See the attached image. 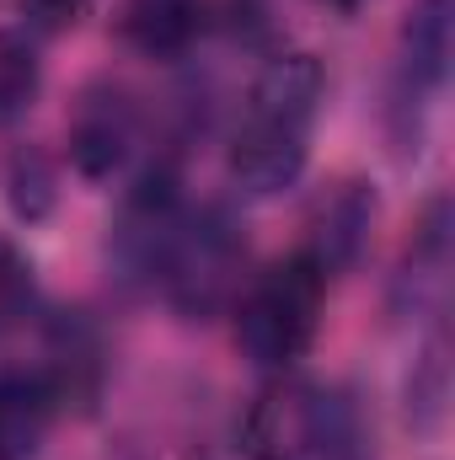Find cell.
Instances as JSON below:
<instances>
[{
	"label": "cell",
	"instance_id": "cell-1",
	"mask_svg": "<svg viewBox=\"0 0 455 460\" xmlns=\"http://www.w3.org/2000/svg\"><path fill=\"white\" fill-rule=\"evenodd\" d=\"M322 108V65L311 54H279L246 92L230 134V177L246 193H279L300 177L311 155V128Z\"/></svg>",
	"mask_w": 455,
	"mask_h": 460
},
{
	"label": "cell",
	"instance_id": "cell-2",
	"mask_svg": "<svg viewBox=\"0 0 455 460\" xmlns=\"http://www.w3.org/2000/svg\"><path fill=\"white\" fill-rule=\"evenodd\" d=\"M322 300H327V273L311 252H295L273 262L236 311V343L246 348L252 364L263 369H290L306 348L317 343L322 327Z\"/></svg>",
	"mask_w": 455,
	"mask_h": 460
},
{
	"label": "cell",
	"instance_id": "cell-3",
	"mask_svg": "<svg viewBox=\"0 0 455 460\" xmlns=\"http://www.w3.org/2000/svg\"><path fill=\"white\" fill-rule=\"evenodd\" d=\"M241 262H246L241 230L220 209H199V215H177L166 226L145 273L161 284V295L183 316H215L241 284Z\"/></svg>",
	"mask_w": 455,
	"mask_h": 460
},
{
	"label": "cell",
	"instance_id": "cell-4",
	"mask_svg": "<svg viewBox=\"0 0 455 460\" xmlns=\"http://www.w3.org/2000/svg\"><path fill=\"white\" fill-rule=\"evenodd\" d=\"M241 450L252 460H338L348 439L333 396L306 380H273L241 418Z\"/></svg>",
	"mask_w": 455,
	"mask_h": 460
},
{
	"label": "cell",
	"instance_id": "cell-5",
	"mask_svg": "<svg viewBox=\"0 0 455 460\" xmlns=\"http://www.w3.org/2000/svg\"><path fill=\"white\" fill-rule=\"evenodd\" d=\"M59 391L43 375L11 369L0 375V460H32L38 445L49 439Z\"/></svg>",
	"mask_w": 455,
	"mask_h": 460
},
{
	"label": "cell",
	"instance_id": "cell-6",
	"mask_svg": "<svg viewBox=\"0 0 455 460\" xmlns=\"http://www.w3.org/2000/svg\"><path fill=\"white\" fill-rule=\"evenodd\" d=\"M204 27V0H123L118 32L145 59H177Z\"/></svg>",
	"mask_w": 455,
	"mask_h": 460
},
{
	"label": "cell",
	"instance_id": "cell-7",
	"mask_svg": "<svg viewBox=\"0 0 455 460\" xmlns=\"http://www.w3.org/2000/svg\"><path fill=\"white\" fill-rule=\"evenodd\" d=\"M129 139H134V118L123 108V97H86V108L76 118V134H70L81 172H92V177L113 172L129 150Z\"/></svg>",
	"mask_w": 455,
	"mask_h": 460
},
{
	"label": "cell",
	"instance_id": "cell-8",
	"mask_svg": "<svg viewBox=\"0 0 455 460\" xmlns=\"http://www.w3.org/2000/svg\"><path fill=\"white\" fill-rule=\"evenodd\" d=\"M451 59V0H424L407 22V97L445 81Z\"/></svg>",
	"mask_w": 455,
	"mask_h": 460
},
{
	"label": "cell",
	"instance_id": "cell-9",
	"mask_svg": "<svg viewBox=\"0 0 455 460\" xmlns=\"http://www.w3.org/2000/svg\"><path fill=\"white\" fill-rule=\"evenodd\" d=\"M370 215H375V199H364L359 182H348V188H338L327 199V209L317 220V246H311V257L322 262V273L343 268L359 252V235L370 230Z\"/></svg>",
	"mask_w": 455,
	"mask_h": 460
},
{
	"label": "cell",
	"instance_id": "cell-10",
	"mask_svg": "<svg viewBox=\"0 0 455 460\" xmlns=\"http://www.w3.org/2000/svg\"><path fill=\"white\" fill-rule=\"evenodd\" d=\"M32 97H38V54L27 38L0 32V123L27 113Z\"/></svg>",
	"mask_w": 455,
	"mask_h": 460
},
{
	"label": "cell",
	"instance_id": "cell-11",
	"mask_svg": "<svg viewBox=\"0 0 455 460\" xmlns=\"http://www.w3.org/2000/svg\"><path fill=\"white\" fill-rule=\"evenodd\" d=\"M27 311H32V262L11 241H0V332H11Z\"/></svg>",
	"mask_w": 455,
	"mask_h": 460
},
{
	"label": "cell",
	"instance_id": "cell-12",
	"mask_svg": "<svg viewBox=\"0 0 455 460\" xmlns=\"http://www.w3.org/2000/svg\"><path fill=\"white\" fill-rule=\"evenodd\" d=\"M22 5V16L32 22V27H43V32H65L81 11H86V0H16Z\"/></svg>",
	"mask_w": 455,
	"mask_h": 460
},
{
	"label": "cell",
	"instance_id": "cell-13",
	"mask_svg": "<svg viewBox=\"0 0 455 460\" xmlns=\"http://www.w3.org/2000/svg\"><path fill=\"white\" fill-rule=\"evenodd\" d=\"M327 5H338V11H353V5H359V0H327Z\"/></svg>",
	"mask_w": 455,
	"mask_h": 460
}]
</instances>
